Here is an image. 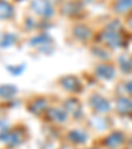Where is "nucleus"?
Listing matches in <instances>:
<instances>
[{
  "label": "nucleus",
  "mask_w": 132,
  "mask_h": 149,
  "mask_svg": "<svg viewBox=\"0 0 132 149\" xmlns=\"http://www.w3.org/2000/svg\"><path fill=\"white\" fill-rule=\"evenodd\" d=\"M119 28H120V25L118 24V21H112L111 24L107 25L106 31L102 33L103 41L111 48H119L122 44V34L119 32Z\"/></svg>",
  "instance_id": "1"
},
{
  "label": "nucleus",
  "mask_w": 132,
  "mask_h": 149,
  "mask_svg": "<svg viewBox=\"0 0 132 149\" xmlns=\"http://www.w3.org/2000/svg\"><path fill=\"white\" fill-rule=\"evenodd\" d=\"M31 8L34 11V13L40 15L42 17H52L54 15L53 7L46 0H33Z\"/></svg>",
  "instance_id": "2"
},
{
  "label": "nucleus",
  "mask_w": 132,
  "mask_h": 149,
  "mask_svg": "<svg viewBox=\"0 0 132 149\" xmlns=\"http://www.w3.org/2000/svg\"><path fill=\"white\" fill-rule=\"evenodd\" d=\"M52 38L48 36V34H40V36L34 37L33 40H31V45L37 46L41 52H45V53H49L52 49Z\"/></svg>",
  "instance_id": "3"
},
{
  "label": "nucleus",
  "mask_w": 132,
  "mask_h": 149,
  "mask_svg": "<svg viewBox=\"0 0 132 149\" xmlns=\"http://www.w3.org/2000/svg\"><path fill=\"white\" fill-rule=\"evenodd\" d=\"M90 104L93 106V108L95 111H98V112H108L110 110H111V106H110V103L106 100V99L103 98V96L98 95V94H95V95H93L90 98Z\"/></svg>",
  "instance_id": "4"
},
{
  "label": "nucleus",
  "mask_w": 132,
  "mask_h": 149,
  "mask_svg": "<svg viewBox=\"0 0 132 149\" xmlns=\"http://www.w3.org/2000/svg\"><path fill=\"white\" fill-rule=\"evenodd\" d=\"M124 143V135L122 132H112L104 140V145L110 149H116Z\"/></svg>",
  "instance_id": "5"
},
{
  "label": "nucleus",
  "mask_w": 132,
  "mask_h": 149,
  "mask_svg": "<svg viewBox=\"0 0 132 149\" xmlns=\"http://www.w3.org/2000/svg\"><path fill=\"white\" fill-rule=\"evenodd\" d=\"M61 84L65 90L70 91V93H78L81 90V83H79L78 78L73 75H68L61 79Z\"/></svg>",
  "instance_id": "6"
},
{
  "label": "nucleus",
  "mask_w": 132,
  "mask_h": 149,
  "mask_svg": "<svg viewBox=\"0 0 132 149\" xmlns=\"http://www.w3.org/2000/svg\"><path fill=\"white\" fill-rule=\"evenodd\" d=\"M65 110L68 111L69 113H71L74 118H79L81 113H82L81 104H79V102L77 100V99H74V98L68 99V100L65 102Z\"/></svg>",
  "instance_id": "7"
},
{
  "label": "nucleus",
  "mask_w": 132,
  "mask_h": 149,
  "mask_svg": "<svg viewBox=\"0 0 132 149\" xmlns=\"http://www.w3.org/2000/svg\"><path fill=\"white\" fill-rule=\"evenodd\" d=\"M95 73L99 78L103 79H112L115 75V69L110 65H99L95 69Z\"/></svg>",
  "instance_id": "8"
},
{
  "label": "nucleus",
  "mask_w": 132,
  "mask_h": 149,
  "mask_svg": "<svg viewBox=\"0 0 132 149\" xmlns=\"http://www.w3.org/2000/svg\"><path fill=\"white\" fill-rule=\"evenodd\" d=\"M116 110L123 115L132 113V100L129 98H120L116 103Z\"/></svg>",
  "instance_id": "9"
},
{
  "label": "nucleus",
  "mask_w": 132,
  "mask_h": 149,
  "mask_svg": "<svg viewBox=\"0 0 132 149\" xmlns=\"http://www.w3.org/2000/svg\"><path fill=\"white\" fill-rule=\"evenodd\" d=\"M48 116L52 120L57 121V123H64L66 120V113L61 108H49L48 110Z\"/></svg>",
  "instance_id": "10"
},
{
  "label": "nucleus",
  "mask_w": 132,
  "mask_h": 149,
  "mask_svg": "<svg viewBox=\"0 0 132 149\" xmlns=\"http://www.w3.org/2000/svg\"><path fill=\"white\" fill-rule=\"evenodd\" d=\"M68 139L71 141V143H75V144H83L87 141V135L82 131H71L70 133L68 135Z\"/></svg>",
  "instance_id": "11"
},
{
  "label": "nucleus",
  "mask_w": 132,
  "mask_h": 149,
  "mask_svg": "<svg viewBox=\"0 0 132 149\" xmlns=\"http://www.w3.org/2000/svg\"><path fill=\"white\" fill-rule=\"evenodd\" d=\"M17 93V88L13 84H1L0 86V98H12Z\"/></svg>",
  "instance_id": "12"
},
{
  "label": "nucleus",
  "mask_w": 132,
  "mask_h": 149,
  "mask_svg": "<svg viewBox=\"0 0 132 149\" xmlns=\"http://www.w3.org/2000/svg\"><path fill=\"white\" fill-rule=\"evenodd\" d=\"M12 15H13V7L6 1H0V19H9V17H12Z\"/></svg>",
  "instance_id": "13"
},
{
  "label": "nucleus",
  "mask_w": 132,
  "mask_h": 149,
  "mask_svg": "<svg viewBox=\"0 0 132 149\" xmlns=\"http://www.w3.org/2000/svg\"><path fill=\"white\" fill-rule=\"evenodd\" d=\"M16 41V36L11 33H3L0 34V46L1 48H8V46H12Z\"/></svg>",
  "instance_id": "14"
},
{
  "label": "nucleus",
  "mask_w": 132,
  "mask_h": 149,
  "mask_svg": "<svg viewBox=\"0 0 132 149\" xmlns=\"http://www.w3.org/2000/svg\"><path fill=\"white\" fill-rule=\"evenodd\" d=\"M132 8V0H116L115 1V11L119 13H126Z\"/></svg>",
  "instance_id": "15"
},
{
  "label": "nucleus",
  "mask_w": 132,
  "mask_h": 149,
  "mask_svg": "<svg viewBox=\"0 0 132 149\" xmlns=\"http://www.w3.org/2000/svg\"><path fill=\"white\" fill-rule=\"evenodd\" d=\"M46 108V100L45 99H36L33 103L31 104V111L34 115H38Z\"/></svg>",
  "instance_id": "16"
},
{
  "label": "nucleus",
  "mask_w": 132,
  "mask_h": 149,
  "mask_svg": "<svg viewBox=\"0 0 132 149\" xmlns=\"http://www.w3.org/2000/svg\"><path fill=\"white\" fill-rule=\"evenodd\" d=\"M21 140H23V136H21V133L17 132V131H15V132H11L8 136H7L6 143L8 144L9 146H15V145H17V144L21 143Z\"/></svg>",
  "instance_id": "17"
},
{
  "label": "nucleus",
  "mask_w": 132,
  "mask_h": 149,
  "mask_svg": "<svg viewBox=\"0 0 132 149\" xmlns=\"http://www.w3.org/2000/svg\"><path fill=\"white\" fill-rule=\"evenodd\" d=\"M74 36L79 40H87L91 36V32L87 26L81 25V26H77V28L74 29Z\"/></svg>",
  "instance_id": "18"
},
{
  "label": "nucleus",
  "mask_w": 132,
  "mask_h": 149,
  "mask_svg": "<svg viewBox=\"0 0 132 149\" xmlns=\"http://www.w3.org/2000/svg\"><path fill=\"white\" fill-rule=\"evenodd\" d=\"M79 9H81V4H79L78 1H74V0L66 3L65 7H62V12H65V13H68V15L75 13V12L79 11Z\"/></svg>",
  "instance_id": "19"
},
{
  "label": "nucleus",
  "mask_w": 132,
  "mask_h": 149,
  "mask_svg": "<svg viewBox=\"0 0 132 149\" xmlns=\"http://www.w3.org/2000/svg\"><path fill=\"white\" fill-rule=\"evenodd\" d=\"M119 65H120V68H122L123 71L129 73V71L132 70V58H129V57H127V56L120 57V59H119Z\"/></svg>",
  "instance_id": "20"
},
{
  "label": "nucleus",
  "mask_w": 132,
  "mask_h": 149,
  "mask_svg": "<svg viewBox=\"0 0 132 149\" xmlns=\"http://www.w3.org/2000/svg\"><path fill=\"white\" fill-rule=\"evenodd\" d=\"M9 135V130H8V125H7L6 121L0 120V140H4L6 141L7 136Z\"/></svg>",
  "instance_id": "21"
},
{
  "label": "nucleus",
  "mask_w": 132,
  "mask_h": 149,
  "mask_svg": "<svg viewBox=\"0 0 132 149\" xmlns=\"http://www.w3.org/2000/svg\"><path fill=\"white\" fill-rule=\"evenodd\" d=\"M8 70L11 71L13 75H19L20 73H23V70H24V66H21V65H19L17 68H15V66H9L8 68Z\"/></svg>",
  "instance_id": "22"
},
{
  "label": "nucleus",
  "mask_w": 132,
  "mask_h": 149,
  "mask_svg": "<svg viewBox=\"0 0 132 149\" xmlns=\"http://www.w3.org/2000/svg\"><path fill=\"white\" fill-rule=\"evenodd\" d=\"M46 1H49V3H59V1H61V0H46Z\"/></svg>",
  "instance_id": "23"
},
{
  "label": "nucleus",
  "mask_w": 132,
  "mask_h": 149,
  "mask_svg": "<svg viewBox=\"0 0 132 149\" xmlns=\"http://www.w3.org/2000/svg\"><path fill=\"white\" fill-rule=\"evenodd\" d=\"M128 23H129V25H131V26H132V16H131V17H129V20H128Z\"/></svg>",
  "instance_id": "24"
}]
</instances>
